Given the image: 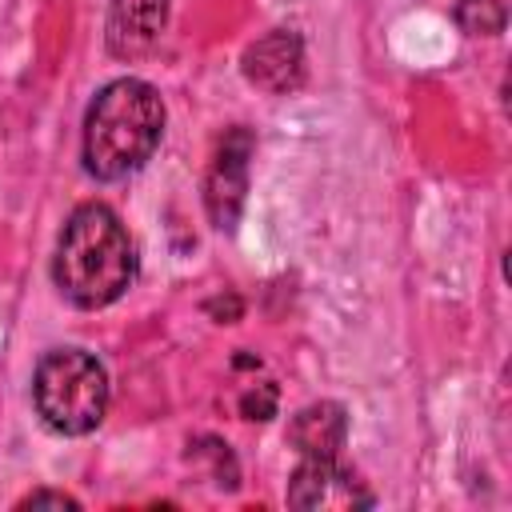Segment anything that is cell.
Wrapping results in <instances>:
<instances>
[{
    "label": "cell",
    "instance_id": "6da1fadb",
    "mask_svg": "<svg viewBox=\"0 0 512 512\" xmlns=\"http://www.w3.org/2000/svg\"><path fill=\"white\" fill-rule=\"evenodd\" d=\"M52 280L68 304L88 312L116 304L132 288L136 248L128 228L108 204L88 200L64 220V232L52 256Z\"/></svg>",
    "mask_w": 512,
    "mask_h": 512
},
{
    "label": "cell",
    "instance_id": "7a4b0ae2",
    "mask_svg": "<svg viewBox=\"0 0 512 512\" xmlns=\"http://www.w3.org/2000/svg\"><path fill=\"white\" fill-rule=\"evenodd\" d=\"M164 100L148 80L120 76L84 112V168L96 180H124L152 160L164 136Z\"/></svg>",
    "mask_w": 512,
    "mask_h": 512
},
{
    "label": "cell",
    "instance_id": "3957f363",
    "mask_svg": "<svg viewBox=\"0 0 512 512\" xmlns=\"http://www.w3.org/2000/svg\"><path fill=\"white\" fill-rule=\"evenodd\" d=\"M40 420L60 436H88L108 412V372L84 348H52L32 376Z\"/></svg>",
    "mask_w": 512,
    "mask_h": 512
},
{
    "label": "cell",
    "instance_id": "277c9868",
    "mask_svg": "<svg viewBox=\"0 0 512 512\" xmlns=\"http://www.w3.org/2000/svg\"><path fill=\"white\" fill-rule=\"evenodd\" d=\"M288 504L300 512H352L372 508L376 496L340 464V456H304L288 480Z\"/></svg>",
    "mask_w": 512,
    "mask_h": 512
},
{
    "label": "cell",
    "instance_id": "5b68a950",
    "mask_svg": "<svg viewBox=\"0 0 512 512\" xmlns=\"http://www.w3.org/2000/svg\"><path fill=\"white\" fill-rule=\"evenodd\" d=\"M248 160H252V132L248 128H232L204 176V208L212 216V224L220 232H232L244 208V192H248Z\"/></svg>",
    "mask_w": 512,
    "mask_h": 512
},
{
    "label": "cell",
    "instance_id": "8992f818",
    "mask_svg": "<svg viewBox=\"0 0 512 512\" xmlns=\"http://www.w3.org/2000/svg\"><path fill=\"white\" fill-rule=\"evenodd\" d=\"M240 64H244V76L272 96H288L304 84V44L296 32H284V28L248 44Z\"/></svg>",
    "mask_w": 512,
    "mask_h": 512
},
{
    "label": "cell",
    "instance_id": "52a82bcc",
    "mask_svg": "<svg viewBox=\"0 0 512 512\" xmlns=\"http://www.w3.org/2000/svg\"><path fill=\"white\" fill-rule=\"evenodd\" d=\"M168 24V0H112L104 20V44L116 60H136L152 52Z\"/></svg>",
    "mask_w": 512,
    "mask_h": 512
},
{
    "label": "cell",
    "instance_id": "ba28073f",
    "mask_svg": "<svg viewBox=\"0 0 512 512\" xmlns=\"http://www.w3.org/2000/svg\"><path fill=\"white\" fill-rule=\"evenodd\" d=\"M344 440H348V412L336 400L308 404L288 424V444L300 456H340Z\"/></svg>",
    "mask_w": 512,
    "mask_h": 512
},
{
    "label": "cell",
    "instance_id": "9c48e42d",
    "mask_svg": "<svg viewBox=\"0 0 512 512\" xmlns=\"http://www.w3.org/2000/svg\"><path fill=\"white\" fill-rule=\"evenodd\" d=\"M456 24L468 36H500L508 24V12L500 0H456Z\"/></svg>",
    "mask_w": 512,
    "mask_h": 512
},
{
    "label": "cell",
    "instance_id": "30bf717a",
    "mask_svg": "<svg viewBox=\"0 0 512 512\" xmlns=\"http://www.w3.org/2000/svg\"><path fill=\"white\" fill-rule=\"evenodd\" d=\"M240 412H244L248 420H268V416H276V388H272V384H256L252 392L240 396Z\"/></svg>",
    "mask_w": 512,
    "mask_h": 512
},
{
    "label": "cell",
    "instance_id": "8fae6325",
    "mask_svg": "<svg viewBox=\"0 0 512 512\" xmlns=\"http://www.w3.org/2000/svg\"><path fill=\"white\" fill-rule=\"evenodd\" d=\"M20 508H80V500H72V496H64V492L40 488V492H28V496L20 500Z\"/></svg>",
    "mask_w": 512,
    "mask_h": 512
}]
</instances>
